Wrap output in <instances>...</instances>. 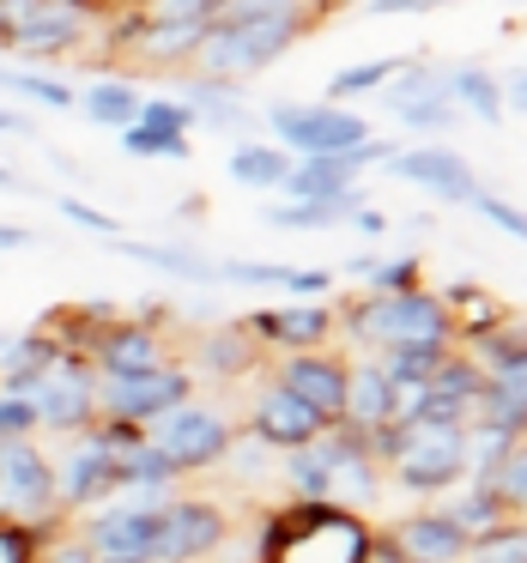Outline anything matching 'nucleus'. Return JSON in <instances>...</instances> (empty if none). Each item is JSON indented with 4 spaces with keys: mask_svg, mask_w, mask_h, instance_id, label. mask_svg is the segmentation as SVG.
Wrapping results in <instances>:
<instances>
[{
    "mask_svg": "<svg viewBox=\"0 0 527 563\" xmlns=\"http://www.w3.org/2000/svg\"><path fill=\"white\" fill-rule=\"evenodd\" d=\"M219 279H231V285H279V291H304V297L333 291L328 267H267V261H224Z\"/></svg>",
    "mask_w": 527,
    "mask_h": 563,
    "instance_id": "24",
    "label": "nucleus"
},
{
    "mask_svg": "<svg viewBox=\"0 0 527 563\" xmlns=\"http://www.w3.org/2000/svg\"><path fill=\"white\" fill-rule=\"evenodd\" d=\"M19 188H25V183H19V170H7V164H0V195H19Z\"/></svg>",
    "mask_w": 527,
    "mask_h": 563,
    "instance_id": "52",
    "label": "nucleus"
},
{
    "mask_svg": "<svg viewBox=\"0 0 527 563\" xmlns=\"http://www.w3.org/2000/svg\"><path fill=\"white\" fill-rule=\"evenodd\" d=\"M442 515H449V521L466 533V545H473V539H485V533H497V527H509V521H521V515L503 509V497L485 485V478H473V485H466V490H461V497H454Z\"/></svg>",
    "mask_w": 527,
    "mask_h": 563,
    "instance_id": "25",
    "label": "nucleus"
},
{
    "mask_svg": "<svg viewBox=\"0 0 527 563\" xmlns=\"http://www.w3.org/2000/svg\"><path fill=\"white\" fill-rule=\"evenodd\" d=\"M74 103L91 115L98 128H134V115H140V86H128V79H91L86 91H74Z\"/></svg>",
    "mask_w": 527,
    "mask_h": 563,
    "instance_id": "26",
    "label": "nucleus"
},
{
    "mask_svg": "<svg viewBox=\"0 0 527 563\" xmlns=\"http://www.w3.org/2000/svg\"><path fill=\"white\" fill-rule=\"evenodd\" d=\"M231 539V515L212 497H183L176 490L164 503V527H158V563H200Z\"/></svg>",
    "mask_w": 527,
    "mask_h": 563,
    "instance_id": "11",
    "label": "nucleus"
},
{
    "mask_svg": "<svg viewBox=\"0 0 527 563\" xmlns=\"http://www.w3.org/2000/svg\"><path fill=\"white\" fill-rule=\"evenodd\" d=\"M466 563H527V533H521V521H509V527H497V533L473 539V545H466Z\"/></svg>",
    "mask_w": 527,
    "mask_h": 563,
    "instance_id": "38",
    "label": "nucleus"
},
{
    "mask_svg": "<svg viewBox=\"0 0 527 563\" xmlns=\"http://www.w3.org/2000/svg\"><path fill=\"white\" fill-rule=\"evenodd\" d=\"M31 412H37V430L86 437L98 424V369H91V357H55L43 369V382L31 388Z\"/></svg>",
    "mask_w": 527,
    "mask_h": 563,
    "instance_id": "7",
    "label": "nucleus"
},
{
    "mask_svg": "<svg viewBox=\"0 0 527 563\" xmlns=\"http://www.w3.org/2000/svg\"><path fill=\"white\" fill-rule=\"evenodd\" d=\"M0 345H7V340H0Z\"/></svg>",
    "mask_w": 527,
    "mask_h": 563,
    "instance_id": "54",
    "label": "nucleus"
},
{
    "mask_svg": "<svg viewBox=\"0 0 527 563\" xmlns=\"http://www.w3.org/2000/svg\"><path fill=\"white\" fill-rule=\"evenodd\" d=\"M466 207H473V212H479V219H491V224H497V231H503V236H515V243H521V236H527V219H521V212H515V207H509V200H497V195H485V188H479V195H473V200H466Z\"/></svg>",
    "mask_w": 527,
    "mask_h": 563,
    "instance_id": "44",
    "label": "nucleus"
},
{
    "mask_svg": "<svg viewBox=\"0 0 527 563\" xmlns=\"http://www.w3.org/2000/svg\"><path fill=\"white\" fill-rule=\"evenodd\" d=\"M116 490H122V461L98 454L86 437L55 461V509L62 515H91V509H103Z\"/></svg>",
    "mask_w": 527,
    "mask_h": 563,
    "instance_id": "12",
    "label": "nucleus"
},
{
    "mask_svg": "<svg viewBox=\"0 0 527 563\" xmlns=\"http://www.w3.org/2000/svg\"><path fill=\"white\" fill-rule=\"evenodd\" d=\"M183 103H188V115H195V128L200 122H212V128H249V110L237 103V86H219V79H188V91H183Z\"/></svg>",
    "mask_w": 527,
    "mask_h": 563,
    "instance_id": "29",
    "label": "nucleus"
},
{
    "mask_svg": "<svg viewBox=\"0 0 527 563\" xmlns=\"http://www.w3.org/2000/svg\"><path fill=\"white\" fill-rule=\"evenodd\" d=\"M267 128L273 146L292 152V158H340V152L370 140V122L345 103H273Z\"/></svg>",
    "mask_w": 527,
    "mask_h": 563,
    "instance_id": "5",
    "label": "nucleus"
},
{
    "mask_svg": "<svg viewBox=\"0 0 527 563\" xmlns=\"http://www.w3.org/2000/svg\"><path fill=\"white\" fill-rule=\"evenodd\" d=\"M207 31H212L207 19H183V25H146V19H140L134 25V55L152 62V67H183V62L200 55Z\"/></svg>",
    "mask_w": 527,
    "mask_h": 563,
    "instance_id": "20",
    "label": "nucleus"
},
{
    "mask_svg": "<svg viewBox=\"0 0 527 563\" xmlns=\"http://www.w3.org/2000/svg\"><path fill=\"white\" fill-rule=\"evenodd\" d=\"M31 243H37V236H31L25 224H7V219H0V255H7V249H31Z\"/></svg>",
    "mask_w": 527,
    "mask_h": 563,
    "instance_id": "50",
    "label": "nucleus"
},
{
    "mask_svg": "<svg viewBox=\"0 0 527 563\" xmlns=\"http://www.w3.org/2000/svg\"><path fill=\"white\" fill-rule=\"evenodd\" d=\"M43 13H50V0H0V49H13Z\"/></svg>",
    "mask_w": 527,
    "mask_h": 563,
    "instance_id": "43",
    "label": "nucleus"
},
{
    "mask_svg": "<svg viewBox=\"0 0 527 563\" xmlns=\"http://www.w3.org/2000/svg\"><path fill=\"white\" fill-rule=\"evenodd\" d=\"M37 563H98V558H91V545H86L79 533H55L50 545H43Z\"/></svg>",
    "mask_w": 527,
    "mask_h": 563,
    "instance_id": "47",
    "label": "nucleus"
},
{
    "mask_svg": "<svg viewBox=\"0 0 527 563\" xmlns=\"http://www.w3.org/2000/svg\"><path fill=\"white\" fill-rule=\"evenodd\" d=\"M352 212H364V207H292V200H267L261 219L279 224V231H333V224H345Z\"/></svg>",
    "mask_w": 527,
    "mask_h": 563,
    "instance_id": "34",
    "label": "nucleus"
},
{
    "mask_svg": "<svg viewBox=\"0 0 527 563\" xmlns=\"http://www.w3.org/2000/svg\"><path fill=\"white\" fill-rule=\"evenodd\" d=\"M352 273H358V279H370V297H400V291H418V273H425V261H418V255H394V261L358 255Z\"/></svg>",
    "mask_w": 527,
    "mask_h": 563,
    "instance_id": "30",
    "label": "nucleus"
},
{
    "mask_svg": "<svg viewBox=\"0 0 527 563\" xmlns=\"http://www.w3.org/2000/svg\"><path fill=\"white\" fill-rule=\"evenodd\" d=\"M86 442H91L98 454H110V461H128L134 449H146V430L128 424V418H98V424L86 430Z\"/></svg>",
    "mask_w": 527,
    "mask_h": 563,
    "instance_id": "39",
    "label": "nucleus"
},
{
    "mask_svg": "<svg viewBox=\"0 0 527 563\" xmlns=\"http://www.w3.org/2000/svg\"><path fill=\"white\" fill-rule=\"evenodd\" d=\"M292 152H279L273 140H243V146H231V158H224V170H231V183H243V188H279L285 176H292Z\"/></svg>",
    "mask_w": 527,
    "mask_h": 563,
    "instance_id": "22",
    "label": "nucleus"
},
{
    "mask_svg": "<svg viewBox=\"0 0 527 563\" xmlns=\"http://www.w3.org/2000/svg\"><path fill=\"white\" fill-rule=\"evenodd\" d=\"M279 478L292 485V503H328V461H321L316 442H309V449H297V454H285Z\"/></svg>",
    "mask_w": 527,
    "mask_h": 563,
    "instance_id": "32",
    "label": "nucleus"
},
{
    "mask_svg": "<svg viewBox=\"0 0 527 563\" xmlns=\"http://www.w3.org/2000/svg\"><path fill=\"white\" fill-rule=\"evenodd\" d=\"M195 400V376L183 364H158L146 376H116L98 382V418H128V424L152 430L158 418H171L176 406Z\"/></svg>",
    "mask_w": 527,
    "mask_h": 563,
    "instance_id": "9",
    "label": "nucleus"
},
{
    "mask_svg": "<svg viewBox=\"0 0 527 563\" xmlns=\"http://www.w3.org/2000/svg\"><path fill=\"white\" fill-rule=\"evenodd\" d=\"M110 249H116V255H128V261H146V267H164V273H176V279H195V285H212V279H219V267H212V261H200L195 249L128 243V236H110Z\"/></svg>",
    "mask_w": 527,
    "mask_h": 563,
    "instance_id": "27",
    "label": "nucleus"
},
{
    "mask_svg": "<svg viewBox=\"0 0 527 563\" xmlns=\"http://www.w3.org/2000/svg\"><path fill=\"white\" fill-rule=\"evenodd\" d=\"M454 352L473 357V369L485 382H527V333L515 328V321H503V328L479 333V340L454 345Z\"/></svg>",
    "mask_w": 527,
    "mask_h": 563,
    "instance_id": "18",
    "label": "nucleus"
},
{
    "mask_svg": "<svg viewBox=\"0 0 527 563\" xmlns=\"http://www.w3.org/2000/svg\"><path fill=\"white\" fill-rule=\"evenodd\" d=\"M122 152L128 158H171V164H188L195 158V146H188L183 134H164V128H122Z\"/></svg>",
    "mask_w": 527,
    "mask_h": 563,
    "instance_id": "36",
    "label": "nucleus"
},
{
    "mask_svg": "<svg viewBox=\"0 0 527 563\" xmlns=\"http://www.w3.org/2000/svg\"><path fill=\"white\" fill-rule=\"evenodd\" d=\"M0 521L31 527V533L55 539V527L67 521L55 509V461L31 442H0Z\"/></svg>",
    "mask_w": 527,
    "mask_h": 563,
    "instance_id": "3",
    "label": "nucleus"
},
{
    "mask_svg": "<svg viewBox=\"0 0 527 563\" xmlns=\"http://www.w3.org/2000/svg\"><path fill=\"white\" fill-rule=\"evenodd\" d=\"M195 357L212 369V376H224V382H231V376H249V369L261 364V345L249 340L243 328H219V333H207V340L195 345Z\"/></svg>",
    "mask_w": 527,
    "mask_h": 563,
    "instance_id": "28",
    "label": "nucleus"
},
{
    "mask_svg": "<svg viewBox=\"0 0 527 563\" xmlns=\"http://www.w3.org/2000/svg\"><path fill=\"white\" fill-rule=\"evenodd\" d=\"M485 485L503 497V509H509V515H521V509H527V442H515V449L503 454L497 466H491Z\"/></svg>",
    "mask_w": 527,
    "mask_h": 563,
    "instance_id": "37",
    "label": "nucleus"
},
{
    "mask_svg": "<svg viewBox=\"0 0 527 563\" xmlns=\"http://www.w3.org/2000/svg\"><path fill=\"white\" fill-rule=\"evenodd\" d=\"M140 128H164V134H195V115H188V103L183 98H140V115H134Z\"/></svg>",
    "mask_w": 527,
    "mask_h": 563,
    "instance_id": "41",
    "label": "nucleus"
},
{
    "mask_svg": "<svg viewBox=\"0 0 527 563\" xmlns=\"http://www.w3.org/2000/svg\"><path fill=\"white\" fill-rule=\"evenodd\" d=\"M171 364L164 357V340L158 328H146V321H110V328L98 333V345H91V369H98V382H116V376H146V369Z\"/></svg>",
    "mask_w": 527,
    "mask_h": 563,
    "instance_id": "16",
    "label": "nucleus"
},
{
    "mask_svg": "<svg viewBox=\"0 0 527 563\" xmlns=\"http://www.w3.org/2000/svg\"><path fill=\"white\" fill-rule=\"evenodd\" d=\"M333 328H345V340L364 357H388V352H430V345H454L449 309L437 291H400V297H352L345 316H333Z\"/></svg>",
    "mask_w": 527,
    "mask_h": 563,
    "instance_id": "1",
    "label": "nucleus"
},
{
    "mask_svg": "<svg viewBox=\"0 0 527 563\" xmlns=\"http://www.w3.org/2000/svg\"><path fill=\"white\" fill-rule=\"evenodd\" d=\"M461 442L466 424H400V454L388 461V478L406 497H442L466 478Z\"/></svg>",
    "mask_w": 527,
    "mask_h": 563,
    "instance_id": "4",
    "label": "nucleus"
},
{
    "mask_svg": "<svg viewBox=\"0 0 527 563\" xmlns=\"http://www.w3.org/2000/svg\"><path fill=\"white\" fill-rule=\"evenodd\" d=\"M243 333H261L255 345H273L279 357H292V352H321V345L333 340V309H328V303L255 309V316H243Z\"/></svg>",
    "mask_w": 527,
    "mask_h": 563,
    "instance_id": "14",
    "label": "nucleus"
},
{
    "mask_svg": "<svg viewBox=\"0 0 527 563\" xmlns=\"http://www.w3.org/2000/svg\"><path fill=\"white\" fill-rule=\"evenodd\" d=\"M425 7H449V0H364V19H400V13H425Z\"/></svg>",
    "mask_w": 527,
    "mask_h": 563,
    "instance_id": "49",
    "label": "nucleus"
},
{
    "mask_svg": "<svg viewBox=\"0 0 527 563\" xmlns=\"http://www.w3.org/2000/svg\"><path fill=\"white\" fill-rule=\"evenodd\" d=\"M406 128H418V134H442V128H454V103L449 91H430V98H413L406 110H394Z\"/></svg>",
    "mask_w": 527,
    "mask_h": 563,
    "instance_id": "42",
    "label": "nucleus"
},
{
    "mask_svg": "<svg viewBox=\"0 0 527 563\" xmlns=\"http://www.w3.org/2000/svg\"><path fill=\"white\" fill-rule=\"evenodd\" d=\"M140 19H146V25H183V19H207V25H219L224 0H146Z\"/></svg>",
    "mask_w": 527,
    "mask_h": 563,
    "instance_id": "40",
    "label": "nucleus"
},
{
    "mask_svg": "<svg viewBox=\"0 0 527 563\" xmlns=\"http://www.w3.org/2000/svg\"><path fill=\"white\" fill-rule=\"evenodd\" d=\"M382 170L400 176V183H413V188H425V195H437V200H461V207L479 195L473 164H466L454 146H400Z\"/></svg>",
    "mask_w": 527,
    "mask_h": 563,
    "instance_id": "13",
    "label": "nucleus"
},
{
    "mask_svg": "<svg viewBox=\"0 0 527 563\" xmlns=\"http://www.w3.org/2000/svg\"><path fill=\"white\" fill-rule=\"evenodd\" d=\"M158 527H164V509L158 503H103V509L86 515L79 539L91 545L98 563H158Z\"/></svg>",
    "mask_w": 527,
    "mask_h": 563,
    "instance_id": "8",
    "label": "nucleus"
},
{
    "mask_svg": "<svg viewBox=\"0 0 527 563\" xmlns=\"http://www.w3.org/2000/svg\"><path fill=\"white\" fill-rule=\"evenodd\" d=\"M309 0H224V19H261V13H297Z\"/></svg>",
    "mask_w": 527,
    "mask_h": 563,
    "instance_id": "48",
    "label": "nucleus"
},
{
    "mask_svg": "<svg viewBox=\"0 0 527 563\" xmlns=\"http://www.w3.org/2000/svg\"><path fill=\"white\" fill-rule=\"evenodd\" d=\"M31 437H37V412H31V400L0 394V442H31Z\"/></svg>",
    "mask_w": 527,
    "mask_h": 563,
    "instance_id": "45",
    "label": "nucleus"
},
{
    "mask_svg": "<svg viewBox=\"0 0 527 563\" xmlns=\"http://www.w3.org/2000/svg\"><path fill=\"white\" fill-rule=\"evenodd\" d=\"M406 62H413V55H382V62H358V67H345V74H333V79H328V98L340 103V98H358V91H382Z\"/></svg>",
    "mask_w": 527,
    "mask_h": 563,
    "instance_id": "33",
    "label": "nucleus"
},
{
    "mask_svg": "<svg viewBox=\"0 0 527 563\" xmlns=\"http://www.w3.org/2000/svg\"><path fill=\"white\" fill-rule=\"evenodd\" d=\"M79 37H86V7H79V0H50V13L13 43V55H25V62H50V55H67Z\"/></svg>",
    "mask_w": 527,
    "mask_h": 563,
    "instance_id": "19",
    "label": "nucleus"
},
{
    "mask_svg": "<svg viewBox=\"0 0 527 563\" xmlns=\"http://www.w3.org/2000/svg\"><path fill=\"white\" fill-rule=\"evenodd\" d=\"M316 437H321V418L304 412L285 388H273V382H267V388L255 394V406H249V442H255V449L297 454V449H309Z\"/></svg>",
    "mask_w": 527,
    "mask_h": 563,
    "instance_id": "15",
    "label": "nucleus"
},
{
    "mask_svg": "<svg viewBox=\"0 0 527 563\" xmlns=\"http://www.w3.org/2000/svg\"><path fill=\"white\" fill-rule=\"evenodd\" d=\"M442 91H449L454 115H473V122L497 128L503 122V98H497V74L491 67H454V74H442Z\"/></svg>",
    "mask_w": 527,
    "mask_h": 563,
    "instance_id": "21",
    "label": "nucleus"
},
{
    "mask_svg": "<svg viewBox=\"0 0 527 563\" xmlns=\"http://www.w3.org/2000/svg\"><path fill=\"white\" fill-rule=\"evenodd\" d=\"M345 382H352V364H345L340 352H292L279 357V369H273V388H285L304 412L321 418V430L345 424Z\"/></svg>",
    "mask_w": 527,
    "mask_h": 563,
    "instance_id": "10",
    "label": "nucleus"
},
{
    "mask_svg": "<svg viewBox=\"0 0 527 563\" xmlns=\"http://www.w3.org/2000/svg\"><path fill=\"white\" fill-rule=\"evenodd\" d=\"M309 25H316L309 7H297V13H261V19H219V25L207 31V43H200L195 67H200V79L243 86V79L267 74Z\"/></svg>",
    "mask_w": 527,
    "mask_h": 563,
    "instance_id": "2",
    "label": "nucleus"
},
{
    "mask_svg": "<svg viewBox=\"0 0 527 563\" xmlns=\"http://www.w3.org/2000/svg\"><path fill=\"white\" fill-rule=\"evenodd\" d=\"M521 437H509V430L497 424H479V418H466V442H461V461H466V478H491V466L503 461V454L515 449Z\"/></svg>",
    "mask_w": 527,
    "mask_h": 563,
    "instance_id": "31",
    "label": "nucleus"
},
{
    "mask_svg": "<svg viewBox=\"0 0 527 563\" xmlns=\"http://www.w3.org/2000/svg\"><path fill=\"white\" fill-rule=\"evenodd\" d=\"M146 437H152V449H158L176 473H207V466L231 461V449H237V424H231V418L212 412V406H195V400L176 406L171 418H158Z\"/></svg>",
    "mask_w": 527,
    "mask_h": 563,
    "instance_id": "6",
    "label": "nucleus"
},
{
    "mask_svg": "<svg viewBox=\"0 0 527 563\" xmlns=\"http://www.w3.org/2000/svg\"><path fill=\"white\" fill-rule=\"evenodd\" d=\"M7 98H25V103H43V110H74V86L67 79H50V74H25V67H7Z\"/></svg>",
    "mask_w": 527,
    "mask_h": 563,
    "instance_id": "35",
    "label": "nucleus"
},
{
    "mask_svg": "<svg viewBox=\"0 0 527 563\" xmlns=\"http://www.w3.org/2000/svg\"><path fill=\"white\" fill-rule=\"evenodd\" d=\"M388 545L406 563H466V533L442 509H418L400 527H388Z\"/></svg>",
    "mask_w": 527,
    "mask_h": 563,
    "instance_id": "17",
    "label": "nucleus"
},
{
    "mask_svg": "<svg viewBox=\"0 0 527 563\" xmlns=\"http://www.w3.org/2000/svg\"><path fill=\"white\" fill-rule=\"evenodd\" d=\"M0 86H7V67H0Z\"/></svg>",
    "mask_w": 527,
    "mask_h": 563,
    "instance_id": "53",
    "label": "nucleus"
},
{
    "mask_svg": "<svg viewBox=\"0 0 527 563\" xmlns=\"http://www.w3.org/2000/svg\"><path fill=\"white\" fill-rule=\"evenodd\" d=\"M0 134H25V115H19V110H0Z\"/></svg>",
    "mask_w": 527,
    "mask_h": 563,
    "instance_id": "51",
    "label": "nucleus"
},
{
    "mask_svg": "<svg viewBox=\"0 0 527 563\" xmlns=\"http://www.w3.org/2000/svg\"><path fill=\"white\" fill-rule=\"evenodd\" d=\"M62 207V219H74V224H86V231H98V236H122V224L110 219V212H98V207H86V200H74V195H62L55 200Z\"/></svg>",
    "mask_w": 527,
    "mask_h": 563,
    "instance_id": "46",
    "label": "nucleus"
},
{
    "mask_svg": "<svg viewBox=\"0 0 527 563\" xmlns=\"http://www.w3.org/2000/svg\"><path fill=\"white\" fill-rule=\"evenodd\" d=\"M479 388H485V376L473 369V357H466V352H449L437 369H430L425 400H430V406H449V412H461V418H473Z\"/></svg>",
    "mask_w": 527,
    "mask_h": 563,
    "instance_id": "23",
    "label": "nucleus"
}]
</instances>
